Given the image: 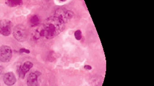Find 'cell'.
<instances>
[{"instance_id":"1","label":"cell","mask_w":154,"mask_h":86,"mask_svg":"<svg viewBox=\"0 0 154 86\" xmlns=\"http://www.w3.org/2000/svg\"><path fill=\"white\" fill-rule=\"evenodd\" d=\"M42 27L45 31V38L52 39L64 31L65 24L57 17L53 16L45 20Z\"/></svg>"},{"instance_id":"2","label":"cell","mask_w":154,"mask_h":86,"mask_svg":"<svg viewBox=\"0 0 154 86\" xmlns=\"http://www.w3.org/2000/svg\"><path fill=\"white\" fill-rule=\"evenodd\" d=\"M28 30L25 26L21 24L17 25L15 27L13 30V35L15 38L19 41H25L28 38Z\"/></svg>"},{"instance_id":"3","label":"cell","mask_w":154,"mask_h":86,"mask_svg":"<svg viewBox=\"0 0 154 86\" xmlns=\"http://www.w3.org/2000/svg\"><path fill=\"white\" fill-rule=\"evenodd\" d=\"M54 16L61 20L65 24L69 20L73 18L74 16V13L72 10L66 8H60L56 10Z\"/></svg>"},{"instance_id":"4","label":"cell","mask_w":154,"mask_h":86,"mask_svg":"<svg viewBox=\"0 0 154 86\" xmlns=\"http://www.w3.org/2000/svg\"><path fill=\"white\" fill-rule=\"evenodd\" d=\"M12 57V50L8 46L0 47V61L7 63L10 61Z\"/></svg>"},{"instance_id":"5","label":"cell","mask_w":154,"mask_h":86,"mask_svg":"<svg viewBox=\"0 0 154 86\" xmlns=\"http://www.w3.org/2000/svg\"><path fill=\"white\" fill-rule=\"evenodd\" d=\"M12 32V23L8 20H0V34L4 36H8Z\"/></svg>"},{"instance_id":"6","label":"cell","mask_w":154,"mask_h":86,"mask_svg":"<svg viewBox=\"0 0 154 86\" xmlns=\"http://www.w3.org/2000/svg\"><path fill=\"white\" fill-rule=\"evenodd\" d=\"M33 63L29 61L24 62L23 65H20L18 67V72L20 77L24 79L26 74L33 67Z\"/></svg>"},{"instance_id":"7","label":"cell","mask_w":154,"mask_h":86,"mask_svg":"<svg viewBox=\"0 0 154 86\" xmlns=\"http://www.w3.org/2000/svg\"><path fill=\"white\" fill-rule=\"evenodd\" d=\"M41 75V73L39 71L31 72L27 77V86H39L38 77Z\"/></svg>"},{"instance_id":"8","label":"cell","mask_w":154,"mask_h":86,"mask_svg":"<svg viewBox=\"0 0 154 86\" xmlns=\"http://www.w3.org/2000/svg\"><path fill=\"white\" fill-rule=\"evenodd\" d=\"M3 80L4 83L8 86H13L16 82V77L12 72H9L4 75Z\"/></svg>"},{"instance_id":"9","label":"cell","mask_w":154,"mask_h":86,"mask_svg":"<svg viewBox=\"0 0 154 86\" xmlns=\"http://www.w3.org/2000/svg\"><path fill=\"white\" fill-rule=\"evenodd\" d=\"M29 25L32 27H37L40 22V19L37 15L34 14L29 17Z\"/></svg>"},{"instance_id":"10","label":"cell","mask_w":154,"mask_h":86,"mask_svg":"<svg viewBox=\"0 0 154 86\" xmlns=\"http://www.w3.org/2000/svg\"><path fill=\"white\" fill-rule=\"evenodd\" d=\"M5 4L10 7H16L21 5L23 2L21 0H7L5 1Z\"/></svg>"},{"instance_id":"11","label":"cell","mask_w":154,"mask_h":86,"mask_svg":"<svg viewBox=\"0 0 154 86\" xmlns=\"http://www.w3.org/2000/svg\"><path fill=\"white\" fill-rule=\"evenodd\" d=\"M75 37L77 40H80L82 38V32L80 30H77L75 32Z\"/></svg>"},{"instance_id":"12","label":"cell","mask_w":154,"mask_h":86,"mask_svg":"<svg viewBox=\"0 0 154 86\" xmlns=\"http://www.w3.org/2000/svg\"><path fill=\"white\" fill-rule=\"evenodd\" d=\"M20 53H30V51L29 49H27L26 48H20L19 49Z\"/></svg>"},{"instance_id":"13","label":"cell","mask_w":154,"mask_h":86,"mask_svg":"<svg viewBox=\"0 0 154 86\" xmlns=\"http://www.w3.org/2000/svg\"><path fill=\"white\" fill-rule=\"evenodd\" d=\"M3 71H4V68L2 66H0V79L1 77H2L3 75Z\"/></svg>"},{"instance_id":"14","label":"cell","mask_w":154,"mask_h":86,"mask_svg":"<svg viewBox=\"0 0 154 86\" xmlns=\"http://www.w3.org/2000/svg\"><path fill=\"white\" fill-rule=\"evenodd\" d=\"M84 69H87V70H91L92 68L91 66H89V65H86V66H84Z\"/></svg>"},{"instance_id":"15","label":"cell","mask_w":154,"mask_h":86,"mask_svg":"<svg viewBox=\"0 0 154 86\" xmlns=\"http://www.w3.org/2000/svg\"></svg>"}]
</instances>
